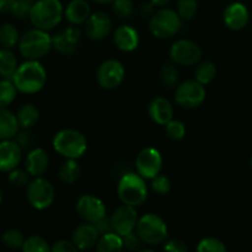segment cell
Listing matches in <instances>:
<instances>
[{
  "label": "cell",
  "instance_id": "1",
  "mask_svg": "<svg viewBox=\"0 0 252 252\" xmlns=\"http://www.w3.org/2000/svg\"><path fill=\"white\" fill-rule=\"evenodd\" d=\"M11 80L19 93L32 95L46 86L47 70L39 61H25L19 64Z\"/></svg>",
  "mask_w": 252,
  "mask_h": 252
},
{
  "label": "cell",
  "instance_id": "2",
  "mask_svg": "<svg viewBox=\"0 0 252 252\" xmlns=\"http://www.w3.org/2000/svg\"><path fill=\"white\" fill-rule=\"evenodd\" d=\"M52 145L54 152L65 159L79 160L88 150V139L80 130L64 128L54 134Z\"/></svg>",
  "mask_w": 252,
  "mask_h": 252
},
{
  "label": "cell",
  "instance_id": "3",
  "mask_svg": "<svg viewBox=\"0 0 252 252\" xmlns=\"http://www.w3.org/2000/svg\"><path fill=\"white\" fill-rule=\"evenodd\" d=\"M64 17V6L61 0H37L33 2L30 21L36 29L43 31L54 30Z\"/></svg>",
  "mask_w": 252,
  "mask_h": 252
},
{
  "label": "cell",
  "instance_id": "4",
  "mask_svg": "<svg viewBox=\"0 0 252 252\" xmlns=\"http://www.w3.org/2000/svg\"><path fill=\"white\" fill-rule=\"evenodd\" d=\"M19 52L26 61H39L53 49L52 36L48 31L32 29L20 37Z\"/></svg>",
  "mask_w": 252,
  "mask_h": 252
},
{
  "label": "cell",
  "instance_id": "5",
  "mask_svg": "<svg viewBox=\"0 0 252 252\" xmlns=\"http://www.w3.org/2000/svg\"><path fill=\"white\" fill-rule=\"evenodd\" d=\"M117 196L123 204L139 207L148 199V186L145 179L138 172H126L117 184Z\"/></svg>",
  "mask_w": 252,
  "mask_h": 252
},
{
  "label": "cell",
  "instance_id": "6",
  "mask_svg": "<svg viewBox=\"0 0 252 252\" xmlns=\"http://www.w3.org/2000/svg\"><path fill=\"white\" fill-rule=\"evenodd\" d=\"M184 20L176 10L170 7H159L149 19V31L154 37L160 39L170 38L179 33Z\"/></svg>",
  "mask_w": 252,
  "mask_h": 252
},
{
  "label": "cell",
  "instance_id": "7",
  "mask_svg": "<svg viewBox=\"0 0 252 252\" xmlns=\"http://www.w3.org/2000/svg\"><path fill=\"white\" fill-rule=\"evenodd\" d=\"M135 233L142 243L148 245H159L167 239L169 229L161 217L154 213H147L138 219Z\"/></svg>",
  "mask_w": 252,
  "mask_h": 252
},
{
  "label": "cell",
  "instance_id": "8",
  "mask_svg": "<svg viewBox=\"0 0 252 252\" xmlns=\"http://www.w3.org/2000/svg\"><path fill=\"white\" fill-rule=\"evenodd\" d=\"M26 198L31 207L37 211H46L56 199V189L44 177H33L26 187Z\"/></svg>",
  "mask_w": 252,
  "mask_h": 252
},
{
  "label": "cell",
  "instance_id": "9",
  "mask_svg": "<svg viewBox=\"0 0 252 252\" xmlns=\"http://www.w3.org/2000/svg\"><path fill=\"white\" fill-rule=\"evenodd\" d=\"M206 86L197 80H186L177 85L175 90V102L182 108H197L206 101Z\"/></svg>",
  "mask_w": 252,
  "mask_h": 252
},
{
  "label": "cell",
  "instance_id": "10",
  "mask_svg": "<svg viewBox=\"0 0 252 252\" xmlns=\"http://www.w3.org/2000/svg\"><path fill=\"white\" fill-rule=\"evenodd\" d=\"M172 63L180 66H192L199 63L202 58V48L191 39H179L174 42L169 51Z\"/></svg>",
  "mask_w": 252,
  "mask_h": 252
},
{
  "label": "cell",
  "instance_id": "11",
  "mask_svg": "<svg viewBox=\"0 0 252 252\" xmlns=\"http://www.w3.org/2000/svg\"><path fill=\"white\" fill-rule=\"evenodd\" d=\"M126 76L125 65L117 59H106L98 65L96 80L103 90H115L123 83Z\"/></svg>",
  "mask_w": 252,
  "mask_h": 252
},
{
  "label": "cell",
  "instance_id": "12",
  "mask_svg": "<svg viewBox=\"0 0 252 252\" xmlns=\"http://www.w3.org/2000/svg\"><path fill=\"white\" fill-rule=\"evenodd\" d=\"M161 153L153 147L144 148L135 158V170L145 180H153L161 172Z\"/></svg>",
  "mask_w": 252,
  "mask_h": 252
},
{
  "label": "cell",
  "instance_id": "13",
  "mask_svg": "<svg viewBox=\"0 0 252 252\" xmlns=\"http://www.w3.org/2000/svg\"><path fill=\"white\" fill-rule=\"evenodd\" d=\"M76 212L84 221L91 224H96L107 216L102 199L94 194H83L76 202Z\"/></svg>",
  "mask_w": 252,
  "mask_h": 252
},
{
  "label": "cell",
  "instance_id": "14",
  "mask_svg": "<svg viewBox=\"0 0 252 252\" xmlns=\"http://www.w3.org/2000/svg\"><path fill=\"white\" fill-rule=\"evenodd\" d=\"M110 218L113 231L117 233L118 235L126 236L135 231L139 217H138V212L135 207L122 204L117 209H115V212H113Z\"/></svg>",
  "mask_w": 252,
  "mask_h": 252
},
{
  "label": "cell",
  "instance_id": "15",
  "mask_svg": "<svg viewBox=\"0 0 252 252\" xmlns=\"http://www.w3.org/2000/svg\"><path fill=\"white\" fill-rule=\"evenodd\" d=\"M80 39L81 30L78 26L70 25L52 36L53 49L63 56H71L78 51Z\"/></svg>",
  "mask_w": 252,
  "mask_h": 252
},
{
  "label": "cell",
  "instance_id": "16",
  "mask_svg": "<svg viewBox=\"0 0 252 252\" xmlns=\"http://www.w3.org/2000/svg\"><path fill=\"white\" fill-rule=\"evenodd\" d=\"M112 20L105 11H95L84 24V32L91 41H102L112 31Z\"/></svg>",
  "mask_w": 252,
  "mask_h": 252
},
{
  "label": "cell",
  "instance_id": "17",
  "mask_svg": "<svg viewBox=\"0 0 252 252\" xmlns=\"http://www.w3.org/2000/svg\"><path fill=\"white\" fill-rule=\"evenodd\" d=\"M223 21L231 31H241L250 21V11L243 2H230L223 12Z\"/></svg>",
  "mask_w": 252,
  "mask_h": 252
},
{
  "label": "cell",
  "instance_id": "18",
  "mask_svg": "<svg viewBox=\"0 0 252 252\" xmlns=\"http://www.w3.org/2000/svg\"><path fill=\"white\" fill-rule=\"evenodd\" d=\"M22 148L15 139L0 140V171H12L22 160Z\"/></svg>",
  "mask_w": 252,
  "mask_h": 252
},
{
  "label": "cell",
  "instance_id": "19",
  "mask_svg": "<svg viewBox=\"0 0 252 252\" xmlns=\"http://www.w3.org/2000/svg\"><path fill=\"white\" fill-rule=\"evenodd\" d=\"M148 115L150 120L159 126H166L174 120V107L167 98L157 96L148 105Z\"/></svg>",
  "mask_w": 252,
  "mask_h": 252
},
{
  "label": "cell",
  "instance_id": "20",
  "mask_svg": "<svg viewBox=\"0 0 252 252\" xmlns=\"http://www.w3.org/2000/svg\"><path fill=\"white\" fill-rule=\"evenodd\" d=\"M139 33L130 25H121L113 32V43L120 51L129 53L139 46Z\"/></svg>",
  "mask_w": 252,
  "mask_h": 252
},
{
  "label": "cell",
  "instance_id": "21",
  "mask_svg": "<svg viewBox=\"0 0 252 252\" xmlns=\"http://www.w3.org/2000/svg\"><path fill=\"white\" fill-rule=\"evenodd\" d=\"M100 233L96 229V226L91 223H83L75 228L73 233L71 241L75 244L76 248L81 251L90 250L94 246H96L98 239H100Z\"/></svg>",
  "mask_w": 252,
  "mask_h": 252
},
{
  "label": "cell",
  "instance_id": "22",
  "mask_svg": "<svg viewBox=\"0 0 252 252\" xmlns=\"http://www.w3.org/2000/svg\"><path fill=\"white\" fill-rule=\"evenodd\" d=\"M49 167V155L42 148L30 150L25 159V169L32 177L42 176Z\"/></svg>",
  "mask_w": 252,
  "mask_h": 252
},
{
  "label": "cell",
  "instance_id": "23",
  "mask_svg": "<svg viewBox=\"0 0 252 252\" xmlns=\"http://www.w3.org/2000/svg\"><path fill=\"white\" fill-rule=\"evenodd\" d=\"M91 14L93 12L88 0H70L64 7V17L69 24L74 26L85 24Z\"/></svg>",
  "mask_w": 252,
  "mask_h": 252
},
{
  "label": "cell",
  "instance_id": "24",
  "mask_svg": "<svg viewBox=\"0 0 252 252\" xmlns=\"http://www.w3.org/2000/svg\"><path fill=\"white\" fill-rule=\"evenodd\" d=\"M19 129L20 125L16 115L6 107L0 108V140L14 139Z\"/></svg>",
  "mask_w": 252,
  "mask_h": 252
},
{
  "label": "cell",
  "instance_id": "25",
  "mask_svg": "<svg viewBox=\"0 0 252 252\" xmlns=\"http://www.w3.org/2000/svg\"><path fill=\"white\" fill-rule=\"evenodd\" d=\"M17 121H19L20 128L22 129H30L39 120V110L33 103H25L19 108L16 113Z\"/></svg>",
  "mask_w": 252,
  "mask_h": 252
},
{
  "label": "cell",
  "instance_id": "26",
  "mask_svg": "<svg viewBox=\"0 0 252 252\" xmlns=\"http://www.w3.org/2000/svg\"><path fill=\"white\" fill-rule=\"evenodd\" d=\"M123 249L125 246H123L122 236L118 235L115 231L101 235L96 244L97 252H122Z\"/></svg>",
  "mask_w": 252,
  "mask_h": 252
},
{
  "label": "cell",
  "instance_id": "27",
  "mask_svg": "<svg viewBox=\"0 0 252 252\" xmlns=\"http://www.w3.org/2000/svg\"><path fill=\"white\" fill-rule=\"evenodd\" d=\"M19 63L11 49L0 48V76L4 79H12Z\"/></svg>",
  "mask_w": 252,
  "mask_h": 252
},
{
  "label": "cell",
  "instance_id": "28",
  "mask_svg": "<svg viewBox=\"0 0 252 252\" xmlns=\"http://www.w3.org/2000/svg\"><path fill=\"white\" fill-rule=\"evenodd\" d=\"M59 180L65 185H73L78 181L80 176V166L78 160L65 159V161L61 165L58 171Z\"/></svg>",
  "mask_w": 252,
  "mask_h": 252
},
{
  "label": "cell",
  "instance_id": "29",
  "mask_svg": "<svg viewBox=\"0 0 252 252\" xmlns=\"http://www.w3.org/2000/svg\"><path fill=\"white\" fill-rule=\"evenodd\" d=\"M19 30L10 22H5L0 26V44L2 48L12 49L20 42Z\"/></svg>",
  "mask_w": 252,
  "mask_h": 252
},
{
  "label": "cell",
  "instance_id": "30",
  "mask_svg": "<svg viewBox=\"0 0 252 252\" xmlns=\"http://www.w3.org/2000/svg\"><path fill=\"white\" fill-rule=\"evenodd\" d=\"M217 76V66L212 62H202L197 65L194 71V80L198 81L202 85H208L216 79Z\"/></svg>",
  "mask_w": 252,
  "mask_h": 252
},
{
  "label": "cell",
  "instance_id": "31",
  "mask_svg": "<svg viewBox=\"0 0 252 252\" xmlns=\"http://www.w3.org/2000/svg\"><path fill=\"white\" fill-rule=\"evenodd\" d=\"M17 95V89L11 79L0 80V108L7 107L15 101Z\"/></svg>",
  "mask_w": 252,
  "mask_h": 252
},
{
  "label": "cell",
  "instance_id": "32",
  "mask_svg": "<svg viewBox=\"0 0 252 252\" xmlns=\"http://www.w3.org/2000/svg\"><path fill=\"white\" fill-rule=\"evenodd\" d=\"M160 79H161L162 84L165 86H167V88H174V86H176L180 79V73L176 64L172 63V62L165 63L161 66V69H160Z\"/></svg>",
  "mask_w": 252,
  "mask_h": 252
},
{
  "label": "cell",
  "instance_id": "33",
  "mask_svg": "<svg viewBox=\"0 0 252 252\" xmlns=\"http://www.w3.org/2000/svg\"><path fill=\"white\" fill-rule=\"evenodd\" d=\"M21 250L22 252H52V246L42 236L32 235L25 240Z\"/></svg>",
  "mask_w": 252,
  "mask_h": 252
},
{
  "label": "cell",
  "instance_id": "34",
  "mask_svg": "<svg viewBox=\"0 0 252 252\" xmlns=\"http://www.w3.org/2000/svg\"><path fill=\"white\" fill-rule=\"evenodd\" d=\"M176 11L184 21H191L198 11V1L197 0H177Z\"/></svg>",
  "mask_w": 252,
  "mask_h": 252
},
{
  "label": "cell",
  "instance_id": "35",
  "mask_svg": "<svg viewBox=\"0 0 252 252\" xmlns=\"http://www.w3.org/2000/svg\"><path fill=\"white\" fill-rule=\"evenodd\" d=\"M1 240L6 248L11 249V250H17V249L22 248L26 239H25L24 234L17 229H9L2 234Z\"/></svg>",
  "mask_w": 252,
  "mask_h": 252
},
{
  "label": "cell",
  "instance_id": "36",
  "mask_svg": "<svg viewBox=\"0 0 252 252\" xmlns=\"http://www.w3.org/2000/svg\"><path fill=\"white\" fill-rule=\"evenodd\" d=\"M112 10L120 19H130L134 14V2L133 0H115L112 2Z\"/></svg>",
  "mask_w": 252,
  "mask_h": 252
},
{
  "label": "cell",
  "instance_id": "37",
  "mask_svg": "<svg viewBox=\"0 0 252 252\" xmlns=\"http://www.w3.org/2000/svg\"><path fill=\"white\" fill-rule=\"evenodd\" d=\"M165 132L169 139L171 140H181L186 135V126L184 122L179 120H171L165 126Z\"/></svg>",
  "mask_w": 252,
  "mask_h": 252
},
{
  "label": "cell",
  "instance_id": "38",
  "mask_svg": "<svg viewBox=\"0 0 252 252\" xmlns=\"http://www.w3.org/2000/svg\"><path fill=\"white\" fill-rule=\"evenodd\" d=\"M197 252H228L226 246L219 239L203 238L198 243L196 249Z\"/></svg>",
  "mask_w": 252,
  "mask_h": 252
},
{
  "label": "cell",
  "instance_id": "39",
  "mask_svg": "<svg viewBox=\"0 0 252 252\" xmlns=\"http://www.w3.org/2000/svg\"><path fill=\"white\" fill-rule=\"evenodd\" d=\"M30 176H31V175L26 171V169L22 170L16 167V169H14L12 171L9 172L7 179H9V182L12 186L22 189V187H27V185L30 184V181H31V180H30Z\"/></svg>",
  "mask_w": 252,
  "mask_h": 252
},
{
  "label": "cell",
  "instance_id": "40",
  "mask_svg": "<svg viewBox=\"0 0 252 252\" xmlns=\"http://www.w3.org/2000/svg\"><path fill=\"white\" fill-rule=\"evenodd\" d=\"M152 189L155 193L165 196L171 191V181L166 175L159 174L152 180Z\"/></svg>",
  "mask_w": 252,
  "mask_h": 252
},
{
  "label": "cell",
  "instance_id": "41",
  "mask_svg": "<svg viewBox=\"0 0 252 252\" xmlns=\"http://www.w3.org/2000/svg\"><path fill=\"white\" fill-rule=\"evenodd\" d=\"M32 5H33V1H30V0H16L12 6L11 14L19 20L27 19L31 14Z\"/></svg>",
  "mask_w": 252,
  "mask_h": 252
},
{
  "label": "cell",
  "instance_id": "42",
  "mask_svg": "<svg viewBox=\"0 0 252 252\" xmlns=\"http://www.w3.org/2000/svg\"><path fill=\"white\" fill-rule=\"evenodd\" d=\"M164 252H189V249L181 239H170L165 243Z\"/></svg>",
  "mask_w": 252,
  "mask_h": 252
},
{
  "label": "cell",
  "instance_id": "43",
  "mask_svg": "<svg viewBox=\"0 0 252 252\" xmlns=\"http://www.w3.org/2000/svg\"><path fill=\"white\" fill-rule=\"evenodd\" d=\"M122 239L123 246H125V249H127L128 251H137L138 249H139L140 243H142V240H140V238L138 236V234L135 233V231H133V233L128 234V235L126 236H122Z\"/></svg>",
  "mask_w": 252,
  "mask_h": 252
},
{
  "label": "cell",
  "instance_id": "44",
  "mask_svg": "<svg viewBox=\"0 0 252 252\" xmlns=\"http://www.w3.org/2000/svg\"><path fill=\"white\" fill-rule=\"evenodd\" d=\"M52 252H79V249L73 241L58 240L52 246Z\"/></svg>",
  "mask_w": 252,
  "mask_h": 252
},
{
  "label": "cell",
  "instance_id": "45",
  "mask_svg": "<svg viewBox=\"0 0 252 252\" xmlns=\"http://www.w3.org/2000/svg\"><path fill=\"white\" fill-rule=\"evenodd\" d=\"M94 225L96 226V229L98 230L100 235H103V234H107V233H111V231H113L111 218L107 216H106L103 219H101L100 221H97L96 224H94Z\"/></svg>",
  "mask_w": 252,
  "mask_h": 252
},
{
  "label": "cell",
  "instance_id": "46",
  "mask_svg": "<svg viewBox=\"0 0 252 252\" xmlns=\"http://www.w3.org/2000/svg\"><path fill=\"white\" fill-rule=\"evenodd\" d=\"M27 130L29 129H24L22 132L19 130L16 137L14 138V139L19 143L20 147H21L22 149H26V148H29L30 144H31V135H30V133L27 132Z\"/></svg>",
  "mask_w": 252,
  "mask_h": 252
},
{
  "label": "cell",
  "instance_id": "47",
  "mask_svg": "<svg viewBox=\"0 0 252 252\" xmlns=\"http://www.w3.org/2000/svg\"><path fill=\"white\" fill-rule=\"evenodd\" d=\"M154 12H155V6L150 1L145 2V4H143L142 7H140V14H142V16L144 17H149L150 19Z\"/></svg>",
  "mask_w": 252,
  "mask_h": 252
},
{
  "label": "cell",
  "instance_id": "48",
  "mask_svg": "<svg viewBox=\"0 0 252 252\" xmlns=\"http://www.w3.org/2000/svg\"><path fill=\"white\" fill-rule=\"evenodd\" d=\"M16 0H0V12H11Z\"/></svg>",
  "mask_w": 252,
  "mask_h": 252
},
{
  "label": "cell",
  "instance_id": "49",
  "mask_svg": "<svg viewBox=\"0 0 252 252\" xmlns=\"http://www.w3.org/2000/svg\"><path fill=\"white\" fill-rule=\"evenodd\" d=\"M149 1L152 2L155 7H165L166 5L170 4L171 0H149Z\"/></svg>",
  "mask_w": 252,
  "mask_h": 252
},
{
  "label": "cell",
  "instance_id": "50",
  "mask_svg": "<svg viewBox=\"0 0 252 252\" xmlns=\"http://www.w3.org/2000/svg\"><path fill=\"white\" fill-rule=\"evenodd\" d=\"M91 1L96 2V4H100V5H107V4H112L115 0H91Z\"/></svg>",
  "mask_w": 252,
  "mask_h": 252
},
{
  "label": "cell",
  "instance_id": "51",
  "mask_svg": "<svg viewBox=\"0 0 252 252\" xmlns=\"http://www.w3.org/2000/svg\"><path fill=\"white\" fill-rule=\"evenodd\" d=\"M2 198H4V194H2L1 187H0V204H1V202H2Z\"/></svg>",
  "mask_w": 252,
  "mask_h": 252
},
{
  "label": "cell",
  "instance_id": "52",
  "mask_svg": "<svg viewBox=\"0 0 252 252\" xmlns=\"http://www.w3.org/2000/svg\"><path fill=\"white\" fill-rule=\"evenodd\" d=\"M137 252H154V251L149 250V249H144V250H139V251H137Z\"/></svg>",
  "mask_w": 252,
  "mask_h": 252
},
{
  "label": "cell",
  "instance_id": "53",
  "mask_svg": "<svg viewBox=\"0 0 252 252\" xmlns=\"http://www.w3.org/2000/svg\"><path fill=\"white\" fill-rule=\"evenodd\" d=\"M250 166H251V170H252V155H251V159H250Z\"/></svg>",
  "mask_w": 252,
  "mask_h": 252
},
{
  "label": "cell",
  "instance_id": "54",
  "mask_svg": "<svg viewBox=\"0 0 252 252\" xmlns=\"http://www.w3.org/2000/svg\"><path fill=\"white\" fill-rule=\"evenodd\" d=\"M30 1H33L34 2V1H37V0H30Z\"/></svg>",
  "mask_w": 252,
  "mask_h": 252
}]
</instances>
